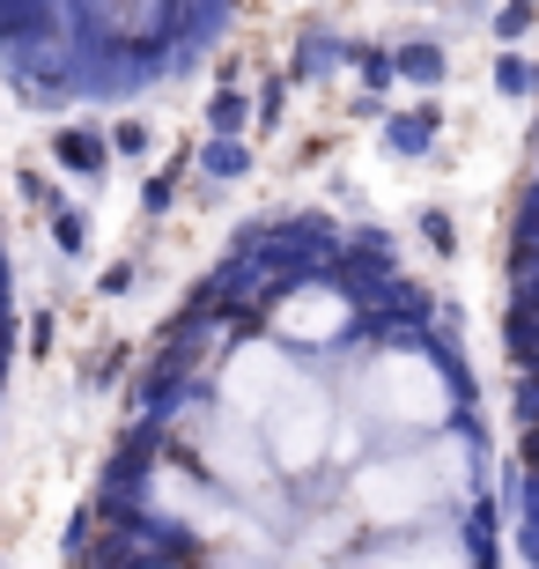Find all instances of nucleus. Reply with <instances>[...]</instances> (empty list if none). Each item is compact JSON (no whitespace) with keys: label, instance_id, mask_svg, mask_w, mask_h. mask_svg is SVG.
<instances>
[{"label":"nucleus","instance_id":"f257e3e1","mask_svg":"<svg viewBox=\"0 0 539 569\" xmlns=\"http://www.w3.org/2000/svg\"><path fill=\"white\" fill-rule=\"evenodd\" d=\"M466 488V443H436L421 459H362L348 473V503L362 526L377 532H407L421 526L443 496Z\"/></svg>","mask_w":539,"mask_h":569},{"label":"nucleus","instance_id":"f03ea898","mask_svg":"<svg viewBox=\"0 0 539 569\" xmlns=\"http://www.w3.org/2000/svg\"><path fill=\"white\" fill-rule=\"evenodd\" d=\"M355 415L377 429H443L451 422V378L415 348L370 356L355 370Z\"/></svg>","mask_w":539,"mask_h":569},{"label":"nucleus","instance_id":"7ed1b4c3","mask_svg":"<svg viewBox=\"0 0 539 569\" xmlns=\"http://www.w3.org/2000/svg\"><path fill=\"white\" fill-rule=\"evenodd\" d=\"M186 443L200 451V473H208L222 496H251V503H267V496H273L267 437H259L244 415H229V407H192V415H186Z\"/></svg>","mask_w":539,"mask_h":569},{"label":"nucleus","instance_id":"20e7f679","mask_svg":"<svg viewBox=\"0 0 539 569\" xmlns=\"http://www.w3.org/2000/svg\"><path fill=\"white\" fill-rule=\"evenodd\" d=\"M332 422H340L332 392H326L318 378H303V370H296L289 392H281V400L259 415V437H267L273 473H311V466L332 451Z\"/></svg>","mask_w":539,"mask_h":569},{"label":"nucleus","instance_id":"39448f33","mask_svg":"<svg viewBox=\"0 0 539 569\" xmlns=\"http://www.w3.org/2000/svg\"><path fill=\"white\" fill-rule=\"evenodd\" d=\"M289 378H296L289 348H273V340H244V348L222 362V407H229V415H244V422L259 429V415L289 392Z\"/></svg>","mask_w":539,"mask_h":569},{"label":"nucleus","instance_id":"423d86ee","mask_svg":"<svg viewBox=\"0 0 539 569\" xmlns=\"http://www.w3.org/2000/svg\"><path fill=\"white\" fill-rule=\"evenodd\" d=\"M156 496H163V503H170V518H186L192 532H251L244 518H237V510H229L222 496H214V488L186 481L178 466H163V473H156Z\"/></svg>","mask_w":539,"mask_h":569},{"label":"nucleus","instance_id":"0eeeda50","mask_svg":"<svg viewBox=\"0 0 539 569\" xmlns=\"http://www.w3.org/2000/svg\"><path fill=\"white\" fill-rule=\"evenodd\" d=\"M348 296L340 289H296L289 303H281V333L289 340H311V348H326V340L348 333Z\"/></svg>","mask_w":539,"mask_h":569},{"label":"nucleus","instance_id":"6e6552de","mask_svg":"<svg viewBox=\"0 0 539 569\" xmlns=\"http://www.w3.org/2000/svg\"><path fill=\"white\" fill-rule=\"evenodd\" d=\"M52 156L60 163H82V178H104V141L97 133H52Z\"/></svg>","mask_w":539,"mask_h":569},{"label":"nucleus","instance_id":"1a4fd4ad","mask_svg":"<svg viewBox=\"0 0 539 569\" xmlns=\"http://www.w3.org/2000/svg\"><path fill=\"white\" fill-rule=\"evenodd\" d=\"M399 74H415V82H443V52H436V44H407Z\"/></svg>","mask_w":539,"mask_h":569},{"label":"nucleus","instance_id":"9d476101","mask_svg":"<svg viewBox=\"0 0 539 569\" xmlns=\"http://www.w3.org/2000/svg\"><path fill=\"white\" fill-rule=\"evenodd\" d=\"M52 244H60V252H82V244H89V214L82 208L60 214V222H52Z\"/></svg>","mask_w":539,"mask_h":569},{"label":"nucleus","instance_id":"9b49d317","mask_svg":"<svg viewBox=\"0 0 539 569\" xmlns=\"http://www.w3.org/2000/svg\"><path fill=\"white\" fill-rule=\"evenodd\" d=\"M421 237H429L436 252H458V237H451V214H443V208H429V214H421Z\"/></svg>","mask_w":539,"mask_h":569},{"label":"nucleus","instance_id":"f8f14e48","mask_svg":"<svg viewBox=\"0 0 539 569\" xmlns=\"http://www.w3.org/2000/svg\"><path fill=\"white\" fill-rule=\"evenodd\" d=\"M208 119H214V133H237V127H244V97H229V89H222Z\"/></svg>","mask_w":539,"mask_h":569},{"label":"nucleus","instance_id":"ddd939ff","mask_svg":"<svg viewBox=\"0 0 539 569\" xmlns=\"http://www.w3.org/2000/svg\"><path fill=\"white\" fill-rule=\"evenodd\" d=\"M208 170H214V178H237V170H244V148H237V141H214L208 148Z\"/></svg>","mask_w":539,"mask_h":569},{"label":"nucleus","instance_id":"4468645a","mask_svg":"<svg viewBox=\"0 0 539 569\" xmlns=\"http://www.w3.org/2000/svg\"><path fill=\"white\" fill-rule=\"evenodd\" d=\"M111 141H119L126 156H141V148H148V127H133V119H119V127H111Z\"/></svg>","mask_w":539,"mask_h":569}]
</instances>
